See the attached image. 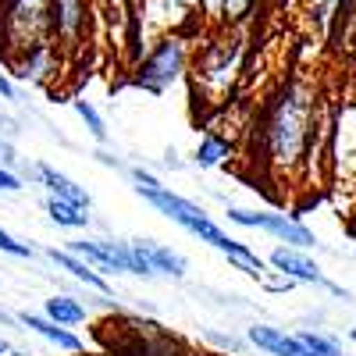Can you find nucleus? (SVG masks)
Listing matches in <instances>:
<instances>
[{
  "label": "nucleus",
  "instance_id": "nucleus-14",
  "mask_svg": "<svg viewBox=\"0 0 356 356\" xmlns=\"http://www.w3.org/2000/svg\"><path fill=\"white\" fill-rule=\"evenodd\" d=\"M228 157V143L225 139H214V136H207L203 143H200V150H196V161L203 164V168H214V164H221Z\"/></svg>",
  "mask_w": 356,
  "mask_h": 356
},
{
  "label": "nucleus",
  "instance_id": "nucleus-22",
  "mask_svg": "<svg viewBox=\"0 0 356 356\" xmlns=\"http://www.w3.org/2000/svg\"><path fill=\"white\" fill-rule=\"evenodd\" d=\"M11 161H15V150L8 143H0V164H11Z\"/></svg>",
  "mask_w": 356,
  "mask_h": 356
},
{
  "label": "nucleus",
  "instance_id": "nucleus-20",
  "mask_svg": "<svg viewBox=\"0 0 356 356\" xmlns=\"http://www.w3.org/2000/svg\"><path fill=\"white\" fill-rule=\"evenodd\" d=\"M0 189H4V193H18V189H22V182H18V178H15L11 171L0 168Z\"/></svg>",
  "mask_w": 356,
  "mask_h": 356
},
{
  "label": "nucleus",
  "instance_id": "nucleus-12",
  "mask_svg": "<svg viewBox=\"0 0 356 356\" xmlns=\"http://www.w3.org/2000/svg\"><path fill=\"white\" fill-rule=\"evenodd\" d=\"M47 214H50V221H54V225H65V228H86V225H89L86 207L68 203V200H57V196H50Z\"/></svg>",
  "mask_w": 356,
  "mask_h": 356
},
{
  "label": "nucleus",
  "instance_id": "nucleus-7",
  "mask_svg": "<svg viewBox=\"0 0 356 356\" xmlns=\"http://www.w3.org/2000/svg\"><path fill=\"white\" fill-rule=\"evenodd\" d=\"M271 264L278 267L282 275L296 278V282H324L321 267H317L314 260H307L303 253H296V250H285V246H278V250L271 253Z\"/></svg>",
  "mask_w": 356,
  "mask_h": 356
},
{
  "label": "nucleus",
  "instance_id": "nucleus-3",
  "mask_svg": "<svg viewBox=\"0 0 356 356\" xmlns=\"http://www.w3.org/2000/svg\"><path fill=\"white\" fill-rule=\"evenodd\" d=\"M50 15H54L50 0H11V8H8V29H11V36L18 43H36L47 33Z\"/></svg>",
  "mask_w": 356,
  "mask_h": 356
},
{
  "label": "nucleus",
  "instance_id": "nucleus-5",
  "mask_svg": "<svg viewBox=\"0 0 356 356\" xmlns=\"http://www.w3.org/2000/svg\"><path fill=\"white\" fill-rule=\"evenodd\" d=\"M178 68H182V47L171 40V43H164V47L150 57V61L143 65V86L161 89V86H168V82L178 75Z\"/></svg>",
  "mask_w": 356,
  "mask_h": 356
},
{
  "label": "nucleus",
  "instance_id": "nucleus-21",
  "mask_svg": "<svg viewBox=\"0 0 356 356\" xmlns=\"http://www.w3.org/2000/svg\"><path fill=\"white\" fill-rule=\"evenodd\" d=\"M0 97H4V100H15V86H11L4 75H0Z\"/></svg>",
  "mask_w": 356,
  "mask_h": 356
},
{
  "label": "nucleus",
  "instance_id": "nucleus-19",
  "mask_svg": "<svg viewBox=\"0 0 356 356\" xmlns=\"http://www.w3.org/2000/svg\"><path fill=\"white\" fill-rule=\"evenodd\" d=\"M218 4H221V11H225V15L239 18V15H246V8L253 4V0H218Z\"/></svg>",
  "mask_w": 356,
  "mask_h": 356
},
{
  "label": "nucleus",
  "instance_id": "nucleus-1",
  "mask_svg": "<svg viewBox=\"0 0 356 356\" xmlns=\"http://www.w3.org/2000/svg\"><path fill=\"white\" fill-rule=\"evenodd\" d=\"M132 178H136V189L150 200L157 211L164 214V218H171L175 225H182L189 235H196V239H203V243H211L214 250H221V253H228V260L232 264H239L246 275H264V260L253 253V250H246L243 243H235V239H228V235L207 218L196 203H189V200H182V196H175L171 189H164L154 175H146L143 168H136L132 171Z\"/></svg>",
  "mask_w": 356,
  "mask_h": 356
},
{
  "label": "nucleus",
  "instance_id": "nucleus-6",
  "mask_svg": "<svg viewBox=\"0 0 356 356\" xmlns=\"http://www.w3.org/2000/svg\"><path fill=\"white\" fill-rule=\"evenodd\" d=\"M250 342L257 349H267L271 356H310L307 346L300 339H292L278 328H267V324H257V328H250Z\"/></svg>",
  "mask_w": 356,
  "mask_h": 356
},
{
  "label": "nucleus",
  "instance_id": "nucleus-2",
  "mask_svg": "<svg viewBox=\"0 0 356 356\" xmlns=\"http://www.w3.org/2000/svg\"><path fill=\"white\" fill-rule=\"evenodd\" d=\"M307 122H310V100L296 86H289L271 111V122H267V146H271L275 161L289 164L303 154Z\"/></svg>",
  "mask_w": 356,
  "mask_h": 356
},
{
  "label": "nucleus",
  "instance_id": "nucleus-13",
  "mask_svg": "<svg viewBox=\"0 0 356 356\" xmlns=\"http://www.w3.org/2000/svg\"><path fill=\"white\" fill-rule=\"evenodd\" d=\"M47 317L57 324H79L86 321V310L75 300H68V296H54V300H47Z\"/></svg>",
  "mask_w": 356,
  "mask_h": 356
},
{
  "label": "nucleus",
  "instance_id": "nucleus-15",
  "mask_svg": "<svg viewBox=\"0 0 356 356\" xmlns=\"http://www.w3.org/2000/svg\"><path fill=\"white\" fill-rule=\"evenodd\" d=\"M303 346H307V353L310 356H339V346L335 342H328V339H321V335H314V332H303V335H296Z\"/></svg>",
  "mask_w": 356,
  "mask_h": 356
},
{
  "label": "nucleus",
  "instance_id": "nucleus-4",
  "mask_svg": "<svg viewBox=\"0 0 356 356\" xmlns=\"http://www.w3.org/2000/svg\"><path fill=\"white\" fill-rule=\"evenodd\" d=\"M228 221H235V225H246V228H264V232L278 235L282 243H292V246H314V243H317L310 228H303V225L289 221L285 214H253V211H228Z\"/></svg>",
  "mask_w": 356,
  "mask_h": 356
},
{
  "label": "nucleus",
  "instance_id": "nucleus-23",
  "mask_svg": "<svg viewBox=\"0 0 356 356\" xmlns=\"http://www.w3.org/2000/svg\"><path fill=\"white\" fill-rule=\"evenodd\" d=\"M0 353H8V342H0Z\"/></svg>",
  "mask_w": 356,
  "mask_h": 356
},
{
  "label": "nucleus",
  "instance_id": "nucleus-9",
  "mask_svg": "<svg viewBox=\"0 0 356 356\" xmlns=\"http://www.w3.org/2000/svg\"><path fill=\"white\" fill-rule=\"evenodd\" d=\"M40 178H43V186L57 196V200H68V203H79V207H89V193L86 189H79L72 178H65V175H57L54 168H40Z\"/></svg>",
  "mask_w": 356,
  "mask_h": 356
},
{
  "label": "nucleus",
  "instance_id": "nucleus-8",
  "mask_svg": "<svg viewBox=\"0 0 356 356\" xmlns=\"http://www.w3.org/2000/svg\"><path fill=\"white\" fill-rule=\"evenodd\" d=\"M22 324H25V328H33V332H40L43 339H50L54 346L68 349V353H79V349H82V342H79V339H75L72 332H65V324H57V321H50V317L22 314Z\"/></svg>",
  "mask_w": 356,
  "mask_h": 356
},
{
  "label": "nucleus",
  "instance_id": "nucleus-10",
  "mask_svg": "<svg viewBox=\"0 0 356 356\" xmlns=\"http://www.w3.org/2000/svg\"><path fill=\"white\" fill-rule=\"evenodd\" d=\"M136 246L146 253V260H150L154 271H164V275H175V278L186 275V260L178 253H171L168 246H157V243H136Z\"/></svg>",
  "mask_w": 356,
  "mask_h": 356
},
{
  "label": "nucleus",
  "instance_id": "nucleus-16",
  "mask_svg": "<svg viewBox=\"0 0 356 356\" xmlns=\"http://www.w3.org/2000/svg\"><path fill=\"white\" fill-rule=\"evenodd\" d=\"M75 111H79V118L89 125V132H93L97 139H107V129H104V122H100V114H97L93 107H89L86 100H79V104H75Z\"/></svg>",
  "mask_w": 356,
  "mask_h": 356
},
{
  "label": "nucleus",
  "instance_id": "nucleus-17",
  "mask_svg": "<svg viewBox=\"0 0 356 356\" xmlns=\"http://www.w3.org/2000/svg\"><path fill=\"white\" fill-rule=\"evenodd\" d=\"M57 15H61L65 33H75V18H79V0H57Z\"/></svg>",
  "mask_w": 356,
  "mask_h": 356
},
{
  "label": "nucleus",
  "instance_id": "nucleus-11",
  "mask_svg": "<svg viewBox=\"0 0 356 356\" xmlns=\"http://www.w3.org/2000/svg\"><path fill=\"white\" fill-rule=\"evenodd\" d=\"M50 260H54L57 267H65V271H72V275H75L79 282H86L89 289H97V292H111V285L93 271V267H86V264H82V260H75L72 253H65V250H50Z\"/></svg>",
  "mask_w": 356,
  "mask_h": 356
},
{
  "label": "nucleus",
  "instance_id": "nucleus-18",
  "mask_svg": "<svg viewBox=\"0 0 356 356\" xmlns=\"http://www.w3.org/2000/svg\"><path fill=\"white\" fill-rule=\"evenodd\" d=\"M0 250L4 253H11V257H33V250H29L25 243H18V239H11V235L0 228Z\"/></svg>",
  "mask_w": 356,
  "mask_h": 356
}]
</instances>
